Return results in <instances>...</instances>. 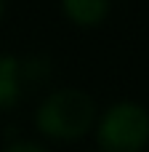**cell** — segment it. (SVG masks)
I'll use <instances>...</instances> for the list:
<instances>
[{
	"instance_id": "1",
	"label": "cell",
	"mask_w": 149,
	"mask_h": 152,
	"mask_svg": "<svg viewBox=\"0 0 149 152\" xmlns=\"http://www.w3.org/2000/svg\"><path fill=\"white\" fill-rule=\"evenodd\" d=\"M37 128L59 142H72L85 136L96 123V102L80 88L53 91L35 115Z\"/></svg>"
},
{
	"instance_id": "2",
	"label": "cell",
	"mask_w": 149,
	"mask_h": 152,
	"mask_svg": "<svg viewBox=\"0 0 149 152\" xmlns=\"http://www.w3.org/2000/svg\"><path fill=\"white\" fill-rule=\"evenodd\" d=\"M104 152H141L149 142V112L136 102L112 104L96 128Z\"/></svg>"
},
{
	"instance_id": "3",
	"label": "cell",
	"mask_w": 149,
	"mask_h": 152,
	"mask_svg": "<svg viewBox=\"0 0 149 152\" xmlns=\"http://www.w3.org/2000/svg\"><path fill=\"white\" fill-rule=\"evenodd\" d=\"M21 83H24V67L13 56L0 53V112L11 110L19 102Z\"/></svg>"
},
{
	"instance_id": "4",
	"label": "cell",
	"mask_w": 149,
	"mask_h": 152,
	"mask_svg": "<svg viewBox=\"0 0 149 152\" xmlns=\"http://www.w3.org/2000/svg\"><path fill=\"white\" fill-rule=\"evenodd\" d=\"M61 8L77 27H99L109 13V0H61Z\"/></svg>"
},
{
	"instance_id": "5",
	"label": "cell",
	"mask_w": 149,
	"mask_h": 152,
	"mask_svg": "<svg viewBox=\"0 0 149 152\" xmlns=\"http://www.w3.org/2000/svg\"><path fill=\"white\" fill-rule=\"evenodd\" d=\"M5 152H45L40 144H35V142H16V144H11Z\"/></svg>"
},
{
	"instance_id": "6",
	"label": "cell",
	"mask_w": 149,
	"mask_h": 152,
	"mask_svg": "<svg viewBox=\"0 0 149 152\" xmlns=\"http://www.w3.org/2000/svg\"><path fill=\"white\" fill-rule=\"evenodd\" d=\"M3 11H5V0H0V19H3Z\"/></svg>"
}]
</instances>
